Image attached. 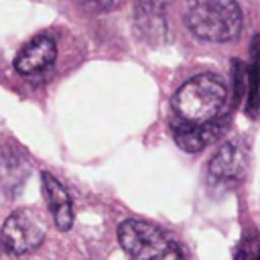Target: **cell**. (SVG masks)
Here are the masks:
<instances>
[{
  "label": "cell",
  "mask_w": 260,
  "mask_h": 260,
  "mask_svg": "<svg viewBox=\"0 0 260 260\" xmlns=\"http://www.w3.org/2000/svg\"><path fill=\"white\" fill-rule=\"evenodd\" d=\"M41 185H43L45 201L51 209L55 225L61 232L71 230V225H73V205H71V197H69L67 189L61 185L59 179H55L47 171L41 173Z\"/></svg>",
  "instance_id": "7"
},
{
  "label": "cell",
  "mask_w": 260,
  "mask_h": 260,
  "mask_svg": "<svg viewBox=\"0 0 260 260\" xmlns=\"http://www.w3.org/2000/svg\"><path fill=\"white\" fill-rule=\"evenodd\" d=\"M175 0H136L138 10H148V12H165V6H169Z\"/></svg>",
  "instance_id": "9"
},
{
  "label": "cell",
  "mask_w": 260,
  "mask_h": 260,
  "mask_svg": "<svg viewBox=\"0 0 260 260\" xmlns=\"http://www.w3.org/2000/svg\"><path fill=\"white\" fill-rule=\"evenodd\" d=\"M244 152L238 142H228L217 148L209 162V181L215 185H232L238 183L244 175Z\"/></svg>",
  "instance_id": "6"
},
{
  "label": "cell",
  "mask_w": 260,
  "mask_h": 260,
  "mask_svg": "<svg viewBox=\"0 0 260 260\" xmlns=\"http://www.w3.org/2000/svg\"><path fill=\"white\" fill-rule=\"evenodd\" d=\"M43 240H45L43 223L26 209H18L10 213L0 230V246L10 256L30 254L43 244Z\"/></svg>",
  "instance_id": "4"
},
{
  "label": "cell",
  "mask_w": 260,
  "mask_h": 260,
  "mask_svg": "<svg viewBox=\"0 0 260 260\" xmlns=\"http://www.w3.org/2000/svg\"><path fill=\"white\" fill-rule=\"evenodd\" d=\"M57 57V43L49 35H39L30 39L16 55L14 69L20 75H37L45 71L49 65H53Z\"/></svg>",
  "instance_id": "5"
},
{
  "label": "cell",
  "mask_w": 260,
  "mask_h": 260,
  "mask_svg": "<svg viewBox=\"0 0 260 260\" xmlns=\"http://www.w3.org/2000/svg\"><path fill=\"white\" fill-rule=\"evenodd\" d=\"M185 22L203 41L228 43L242 30V10L236 0H193Z\"/></svg>",
  "instance_id": "2"
},
{
  "label": "cell",
  "mask_w": 260,
  "mask_h": 260,
  "mask_svg": "<svg viewBox=\"0 0 260 260\" xmlns=\"http://www.w3.org/2000/svg\"><path fill=\"white\" fill-rule=\"evenodd\" d=\"M228 102V87L215 73H199L187 79L173 95V110L191 124H207L217 120Z\"/></svg>",
  "instance_id": "1"
},
{
  "label": "cell",
  "mask_w": 260,
  "mask_h": 260,
  "mask_svg": "<svg viewBox=\"0 0 260 260\" xmlns=\"http://www.w3.org/2000/svg\"><path fill=\"white\" fill-rule=\"evenodd\" d=\"M89 10H98V12H104V10H110L114 8L116 0H81Z\"/></svg>",
  "instance_id": "10"
},
{
  "label": "cell",
  "mask_w": 260,
  "mask_h": 260,
  "mask_svg": "<svg viewBox=\"0 0 260 260\" xmlns=\"http://www.w3.org/2000/svg\"><path fill=\"white\" fill-rule=\"evenodd\" d=\"M219 132H221V126L215 124V120L207 124H191L183 120V124L175 130V142L185 152H199L211 142H215Z\"/></svg>",
  "instance_id": "8"
},
{
  "label": "cell",
  "mask_w": 260,
  "mask_h": 260,
  "mask_svg": "<svg viewBox=\"0 0 260 260\" xmlns=\"http://www.w3.org/2000/svg\"><path fill=\"white\" fill-rule=\"evenodd\" d=\"M118 242L126 254L138 260H152V258H181V250L175 242H171L156 225L140 221V219H126L118 228Z\"/></svg>",
  "instance_id": "3"
}]
</instances>
